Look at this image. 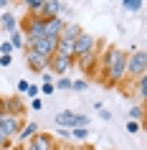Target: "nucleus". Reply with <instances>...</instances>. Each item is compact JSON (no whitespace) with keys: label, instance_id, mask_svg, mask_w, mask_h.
<instances>
[{"label":"nucleus","instance_id":"1","mask_svg":"<svg viewBox=\"0 0 147 150\" xmlns=\"http://www.w3.org/2000/svg\"><path fill=\"white\" fill-rule=\"evenodd\" d=\"M101 71H104V84L109 87H119L127 79V51L124 48H107L104 51V61H101Z\"/></svg>","mask_w":147,"mask_h":150},{"label":"nucleus","instance_id":"2","mask_svg":"<svg viewBox=\"0 0 147 150\" xmlns=\"http://www.w3.org/2000/svg\"><path fill=\"white\" fill-rule=\"evenodd\" d=\"M147 76V54L139 48H132L127 54V79Z\"/></svg>","mask_w":147,"mask_h":150},{"label":"nucleus","instance_id":"3","mask_svg":"<svg viewBox=\"0 0 147 150\" xmlns=\"http://www.w3.org/2000/svg\"><path fill=\"white\" fill-rule=\"evenodd\" d=\"M89 56H96V38L91 33H81L76 41H74V61L79 59H89Z\"/></svg>","mask_w":147,"mask_h":150},{"label":"nucleus","instance_id":"4","mask_svg":"<svg viewBox=\"0 0 147 150\" xmlns=\"http://www.w3.org/2000/svg\"><path fill=\"white\" fill-rule=\"evenodd\" d=\"M23 122H25L23 117H13V115H0V132L5 135L8 140H13V137L18 135V130L23 127Z\"/></svg>","mask_w":147,"mask_h":150},{"label":"nucleus","instance_id":"5","mask_svg":"<svg viewBox=\"0 0 147 150\" xmlns=\"http://www.w3.org/2000/svg\"><path fill=\"white\" fill-rule=\"evenodd\" d=\"M71 66H74V59H66V56L53 54L51 59H48V71H51L53 76H69Z\"/></svg>","mask_w":147,"mask_h":150},{"label":"nucleus","instance_id":"6","mask_svg":"<svg viewBox=\"0 0 147 150\" xmlns=\"http://www.w3.org/2000/svg\"><path fill=\"white\" fill-rule=\"evenodd\" d=\"M23 56H25V64H28V69H31V71H36V74L48 71V59H46V56L36 54L33 48H23Z\"/></svg>","mask_w":147,"mask_h":150},{"label":"nucleus","instance_id":"7","mask_svg":"<svg viewBox=\"0 0 147 150\" xmlns=\"http://www.w3.org/2000/svg\"><path fill=\"white\" fill-rule=\"evenodd\" d=\"M66 10L61 0H43V5L38 10V18L41 21H51V18H61V13Z\"/></svg>","mask_w":147,"mask_h":150},{"label":"nucleus","instance_id":"8","mask_svg":"<svg viewBox=\"0 0 147 150\" xmlns=\"http://www.w3.org/2000/svg\"><path fill=\"white\" fill-rule=\"evenodd\" d=\"M56 46H58V38H41V41H33V43H28L25 48H33L36 54L46 56V59H51V56L56 54Z\"/></svg>","mask_w":147,"mask_h":150},{"label":"nucleus","instance_id":"9","mask_svg":"<svg viewBox=\"0 0 147 150\" xmlns=\"http://www.w3.org/2000/svg\"><path fill=\"white\" fill-rule=\"evenodd\" d=\"M3 104H5V115H13V117H23L25 112V102L20 94H10V97H3Z\"/></svg>","mask_w":147,"mask_h":150},{"label":"nucleus","instance_id":"10","mask_svg":"<svg viewBox=\"0 0 147 150\" xmlns=\"http://www.w3.org/2000/svg\"><path fill=\"white\" fill-rule=\"evenodd\" d=\"M36 132H38V122H33V120H31V122H23V127L18 130V135L13 137V140L18 142V148H23V145H28V142L36 137Z\"/></svg>","mask_w":147,"mask_h":150},{"label":"nucleus","instance_id":"11","mask_svg":"<svg viewBox=\"0 0 147 150\" xmlns=\"http://www.w3.org/2000/svg\"><path fill=\"white\" fill-rule=\"evenodd\" d=\"M56 125L63 127V130H74V127H79V112H71V110L56 112Z\"/></svg>","mask_w":147,"mask_h":150},{"label":"nucleus","instance_id":"12","mask_svg":"<svg viewBox=\"0 0 147 150\" xmlns=\"http://www.w3.org/2000/svg\"><path fill=\"white\" fill-rule=\"evenodd\" d=\"M31 145L36 150H56V137L51 132H36V137L31 140Z\"/></svg>","mask_w":147,"mask_h":150},{"label":"nucleus","instance_id":"13","mask_svg":"<svg viewBox=\"0 0 147 150\" xmlns=\"http://www.w3.org/2000/svg\"><path fill=\"white\" fill-rule=\"evenodd\" d=\"M63 25H66L63 18H51V21H46V25H43V38H58L61 31H63Z\"/></svg>","mask_w":147,"mask_h":150},{"label":"nucleus","instance_id":"14","mask_svg":"<svg viewBox=\"0 0 147 150\" xmlns=\"http://www.w3.org/2000/svg\"><path fill=\"white\" fill-rule=\"evenodd\" d=\"M81 33H84V28H81L79 23H66V25H63V31H61V36H58V41L74 43V41H76L79 36H81Z\"/></svg>","mask_w":147,"mask_h":150},{"label":"nucleus","instance_id":"15","mask_svg":"<svg viewBox=\"0 0 147 150\" xmlns=\"http://www.w3.org/2000/svg\"><path fill=\"white\" fill-rule=\"evenodd\" d=\"M0 25H3V31H5V33H13L18 28V18L13 16L10 10H5V13L0 16Z\"/></svg>","mask_w":147,"mask_h":150},{"label":"nucleus","instance_id":"16","mask_svg":"<svg viewBox=\"0 0 147 150\" xmlns=\"http://www.w3.org/2000/svg\"><path fill=\"white\" fill-rule=\"evenodd\" d=\"M8 36H10V46H13V48H20V51H23V48H25V36H23V31H20V28H15V31H13V33H8Z\"/></svg>","mask_w":147,"mask_h":150},{"label":"nucleus","instance_id":"17","mask_svg":"<svg viewBox=\"0 0 147 150\" xmlns=\"http://www.w3.org/2000/svg\"><path fill=\"white\" fill-rule=\"evenodd\" d=\"M145 8V0H122V10L127 13H139Z\"/></svg>","mask_w":147,"mask_h":150},{"label":"nucleus","instance_id":"18","mask_svg":"<svg viewBox=\"0 0 147 150\" xmlns=\"http://www.w3.org/2000/svg\"><path fill=\"white\" fill-rule=\"evenodd\" d=\"M69 137H74L76 142H86L89 140V127H74V130H69Z\"/></svg>","mask_w":147,"mask_h":150},{"label":"nucleus","instance_id":"19","mask_svg":"<svg viewBox=\"0 0 147 150\" xmlns=\"http://www.w3.org/2000/svg\"><path fill=\"white\" fill-rule=\"evenodd\" d=\"M134 81H137V99L145 102V97H147V76H139V79H134Z\"/></svg>","mask_w":147,"mask_h":150},{"label":"nucleus","instance_id":"20","mask_svg":"<svg viewBox=\"0 0 147 150\" xmlns=\"http://www.w3.org/2000/svg\"><path fill=\"white\" fill-rule=\"evenodd\" d=\"M41 5H43V0H25V10H28V16H38Z\"/></svg>","mask_w":147,"mask_h":150},{"label":"nucleus","instance_id":"21","mask_svg":"<svg viewBox=\"0 0 147 150\" xmlns=\"http://www.w3.org/2000/svg\"><path fill=\"white\" fill-rule=\"evenodd\" d=\"M142 117H145V107H142V104H134V107L129 110V120H134V122H139Z\"/></svg>","mask_w":147,"mask_h":150},{"label":"nucleus","instance_id":"22","mask_svg":"<svg viewBox=\"0 0 147 150\" xmlns=\"http://www.w3.org/2000/svg\"><path fill=\"white\" fill-rule=\"evenodd\" d=\"M71 81L74 79H69V76H58L53 81V89H71Z\"/></svg>","mask_w":147,"mask_h":150},{"label":"nucleus","instance_id":"23","mask_svg":"<svg viewBox=\"0 0 147 150\" xmlns=\"http://www.w3.org/2000/svg\"><path fill=\"white\" fill-rule=\"evenodd\" d=\"M41 92H38V84H28V89H25V94L23 97H28V99H36Z\"/></svg>","mask_w":147,"mask_h":150},{"label":"nucleus","instance_id":"24","mask_svg":"<svg viewBox=\"0 0 147 150\" xmlns=\"http://www.w3.org/2000/svg\"><path fill=\"white\" fill-rule=\"evenodd\" d=\"M139 130H142V125H139V122H134V120H127V132H129V135L139 132Z\"/></svg>","mask_w":147,"mask_h":150},{"label":"nucleus","instance_id":"25","mask_svg":"<svg viewBox=\"0 0 147 150\" xmlns=\"http://www.w3.org/2000/svg\"><path fill=\"white\" fill-rule=\"evenodd\" d=\"M13 51H15V48L10 46V41H3V43H0V54H8V56H13Z\"/></svg>","mask_w":147,"mask_h":150},{"label":"nucleus","instance_id":"26","mask_svg":"<svg viewBox=\"0 0 147 150\" xmlns=\"http://www.w3.org/2000/svg\"><path fill=\"white\" fill-rule=\"evenodd\" d=\"M38 92H41V94H46V97H51V94L56 92V89H53V84H41V87H38Z\"/></svg>","mask_w":147,"mask_h":150},{"label":"nucleus","instance_id":"27","mask_svg":"<svg viewBox=\"0 0 147 150\" xmlns=\"http://www.w3.org/2000/svg\"><path fill=\"white\" fill-rule=\"evenodd\" d=\"M71 89H76V92H84V89H86V81H84V79L71 81Z\"/></svg>","mask_w":147,"mask_h":150},{"label":"nucleus","instance_id":"28","mask_svg":"<svg viewBox=\"0 0 147 150\" xmlns=\"http://www.w3.org/2000/svg\"><path fill=\"white\" fill-rule=\"evenodd\" d=\"M31 110H33V112H41V110H43V102H41V97L31 99Z\"/></svg>","mask_w":147,"mask_h":150},{"label":"nucleus","instance_id":"29","mask_svg":"<svg viewBox=\"0 0 147 150\" xmlns=\"http://www.w3.org/2000/svg\"><path fill=\"white\" fill-rule=\"evenodd\" d=\"M38 76H41L43 84H53V74H51V71H43V74H38Z\"/></svg>","mask_w":147,"mask_h":150},{"label":"nucleus","instance_id":"30","mask_svg":"<svg viewBox=\"0 0 147 150\" xmlns=\"http://www.w3.org/2000/svg\"><path fill=\"white\" fill-rule=\"evenodd\" d=\"M13 64V56H8V54H0V66H10Z\"/></svg>","mask_w":147,"mask_h":150},{"label":"nucleus","instance_id":"31","mask_svg":"<svg viewBox=\"0 0 147 150\" xmlns=\"http://www.w3.org/2000/svg\"><path fill=\"white\" fill-rule=\"evenodd\" d=\"M10 142H13V140H8L5 135L0 132V150H8V148H10Z\"/></svg>","mask_w":147,"mask_h":150},{"label":"nucleus","instance_id":"32","mask_svg":"<svg viewBox=\"0 0 147 150\" xmlns=\"http://www.w3.org/2000/svg\"><path fill=\"white\" fill-rule=\"evenodd\" d=\"M25 89H28V81H25V79H20V81H18V94L23 97V94H25Z\"/></svg>","mask_w":147,"mask_h":150},{"label":"nucleus","instance_id":"33","mask_svg":"<svg viewBox=\"0 0 147 150\" xmlns=\"http://www.w3.org/2000/svg\"><path fill=\"white\" fill-rule=\"evenodd\" d=\"M99 117H101V120H112V112L101 107V110H99Z\"/></svg>","mask_w":147,"mask_h":150},{"label":"nucleus","instance_id":"34","mask_svg":"<svg viewBox=\"0 0 147 150\" xmlns=\"http://www.w3.org/2000/svg\"><path fill=\"white\" fill-rule=\"evenodd\" d=\"M23 150H36V148H33L31 142H28V145H23Z\"/></svg>","mask_w":147,"mask_h":150},{"label":"nucleus","instance_id":"35","mask_svg":"<svg viewBox=\"0 0 147 150\" xmlns=\"http://www.w3.org/2000/svg\"><path fill=\"white\" fill-rule=\"evenodd\" d=\"M89 150H91V148H89Z\"/></svg>","mask_w":147,"mask_h":150}]
</instances>
